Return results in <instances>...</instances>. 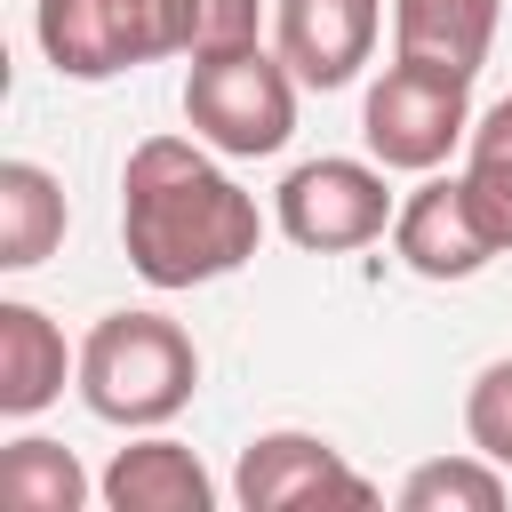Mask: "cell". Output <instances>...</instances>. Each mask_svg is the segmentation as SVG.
<instances>
[{
    "label": "cell",
    "mask_w": 512,
    "mask_h": 512,
    "mask_svg": "<svg viewBox=\"0 0 512 512\" xmlns=\"http://www.w3.org/2000/svg\"><path fill=\"white\" fill-rule=\"evenodd\" d=\"M264 240L256 192H240L200 136H144L120 168V248L144 288L232 280Z\"/></svg>",
    "instance_id": "6da1fadb"
},
{
    "label": "cell",
    "mask_w": 512,
    "mask_h": 512,
    "mask_svg": "<svg viewBox=\"0 0 512 512\" xmlns=\"http://www.w3.org/2000/svg\"><path fill=\"white\" fill-rule=\"evenodd\" d=\"M472 80L456 72H432V64H408L392 56L360 104V136H368V160L400 168V176H432L464 136H472Z\"/></svg>",
    "instance_id": "5b68a950"
},
{
    "label": "cell",
    "mask_w": 512,
    "mask_h": 512,
    "mask_svg": "<svg viewBox=\"0 0 512 512\" xmlns=\"http://www.w3.org/2000/svg\"><path fill=\"white\" fill-rule=\"evenodd\" d=\"M96 496H104L112 512H216V480H208V464H200L184 440H168V432L128 440V448L104 464Z\"/></svg>",
    "instance_id": "30bf717a"
},
{
    "label": "cell",
    "mask_w": 512,
    "mask_h": 512,
    "mask_svg": "<svg viewBox=\"0 0 512 512\" xmlns=\"http://www.w3.org/2000/svg\"><path fill=\"white\" fill-rule=\"evenodd\" d=\"M384 0H272V48L304 88H344L376 56Z\"/></svg>",
    "instance_id": "ba28073f"
},
{
    "label": "cell",
    "mask_w": 512,
    "mask_h": 512,
    "mask_svg": "<svg viewBox=\"0 0 512 512\" xmlns=\"http://www.w3.org/2000/svg\"><path fill=\"white\" fill-rule=\"evenodd\" d=\"M64 240V184L40 160H0V272L48 264Z\"/></svg>",
    "instance_id": "4fadbf2b"
},
{
    "label": "cell",
    "mask_w": 512,
    "mask_h": 512,
    "mask_svg": "<svg viewBox=\"0 0 512 512\" xmlns=\"http://www.w3.org/2000/svg\"><path fill=\"white\" fill-rule=\"evenodd\" d=\"M464 432H472L480 456H496V464L512 472V360H488V368L472 376V392H464Z\"/></svg>",
    "instance_id": "e0dca14e"
},
{
    "label": "cell",
    "mask_w": 512,
    "mask_h": 512,
    "mask_svg": "<svg viewBox=\"0 0 512 512\" xmlns=\"http://www.w3.org/2000/svg\"><path fill=\"white\" fill-rule=\"evenodd\" d=\"M88 496H96V480L80 472V456L64 440L24 432V440L0 448V504H16V512H80Z\"/></svg>",
    "instance_id": "5bb4252c"
},
{
    "label": "cell",
    "mask_w": 512,
    "mask_h": 512,
    "mask_svg": "<svg viewBox=\"0 0 512 512\" xmlns=\"http://www.w3.org/2000/svg\"><path fill=\"white\" fill-rule=\"evenodd\" d=\"M392 248H400V264H408L416 280H472L488 256H504V248L488 240L464 176H424V184L400 200V216H392Z\"/></svg>",
    "instance_id": "9c48e42d"
},
{
    "label": "cell",
    "mask_w": 512,
    "mask_h": 512,
    "mask_svg": "<svg viewBox=\"0 0 512 512\" xmlns=\"http://www.w3.org/2000/svg\"><path fill=\"white\" fill-rule=\"evenodd\" d=\"M296 72L280 64V48H224V56H192L184 72V120L208 152L224 160H272L296 136Z\"/></svg>",
    "instance_id": "3957f363"
},
{
    "label": "cell",
    "mask_w": 512,
    "mask_h": 512,
    "mask_svg": "<svg viewBox=\"0 0 512 512\" xmlns=\"http://www.w3.org/2000/svg\"><path fill=\"white\" fill-rule=\"evenodd\" d=\"M504 0H392V56L472 80L496 48Z\"/></svg>",
    "instance_id": "7c38bea8"
},
{
    "label": "cell",
    "mask_w": 512,
    "mask_h": 512,
    "mask_svg": "<svg viewBox=\"0 0 512 512\" xmlns=\"http://www.w3.org/2000/svg\"><path fill=\"white\" fill-rule=\"evenodd\" d=\"M64 376H80V352H64V328L24 304L0 296V416H40L48 400H64Z\"/></svg>",
    "instance_id": "8fae6325"
},
{
    "label": "cell",
    "mask_w": 512,
    "mask_h": 512,
    "mask_svg": "<svg viewBox=\"0 0 512 512\" xmlns=\"http://www.w3.org/2000/svg\"><path fill=\"white\" fill-rule=\"evenodd\" d=\"M256 32H264V0H184V56L256 48Z\"/></svg>",
    "instance_id": "ac0fdd59"
},
{
    "label": "cell",
    "mask_w": 512,
    "mask_h": 512,
    "mask_svg": "<svg viewBox=\"0 0 512 512\" xmlns=\"http://www.w3.org/2000/svg\"><path fill=\"white\" fill-rule=\"evenodd\" d=\"M232 496L248 512H296V504H376V480H360L344 464L336 440L320 432H256L240 448V472H232Z\"/></svg>",
    "instance_id": "52a82bcc"
},
{
    "label": "cell",
    "mask_w": 512,
    "mask_h": 512,
    "mask_svg": "<svg viewBox=\"0 0 512 512\" xmlns=\"http://www.w3.org/2000/svg\"><path fill=\"white\" fill-rule=\"evenodd\" d=\"M504 496H512V480H504V464L480 456V448L432 456V464H416V472L400 480V512H496Z\"/></svg>",
    "instance_id": "2e32d148"
},
{
    "label": "cell",
    "mask_w": 512,
    "mask_h": 512,
    "mask_svg": "<svg viewBox=\"0 0 512 512\" xmlns=\"http://www.w3.org/2000/svg\"><path fill=\"white\" fill-rule=\"evenodd\" d=\"M464 192L496 248H512V96H496L464 136Z\"/></svg>",
    "instance_id": "9a60e30c"
},
{
    "label": "cell",
    "mask_w": 512,
    "mask_h": 512,
    "mask_svg": "<svg viewBox=\"0 0 512 512\" xmlns=\"http://www.w3.org/2000/svg\"><path fill=\"white\" fill-rule=\"evenodd\" d=\"M80 400L96 424L120 432H160L168 416L192 408L200 392V352L168 312H104L80 336Z\"/></svg>",
    "instance_id": "7a4b0ae2"
},
{
    "label": "cell",
    "mask_w": 512,
    "mask_h": 512,
    "mask_svg": "<svg viewBox=\"0 0 512 512\" xmlns=\"http://www.w3.org/2000/svg\"><path fill=\"white\" fill-rule=\"evenodd\" d=\"M32 40L64 80H120L184 56V0H32Z\"/></svg>",
    "instance_id": "277c9868"
},
{
    "label": "cell",
    "mask_w": 512,
    "mask_h": 512,
    "mask_svg": "<svg viewBox=\"0 0 512 512\" xmlns=\"http://www.w3.org/2000/svg\"><path fill=\"white\" fill-rule=\"evenodd\" d=\"M392 168L384 160H344V152H320V160H296L272 192V224L304 248V256H352L368 240L392 232L400 200L384 184Z\"/></svg>",
    "instance_id": "8992f818"
}]
</instances>
